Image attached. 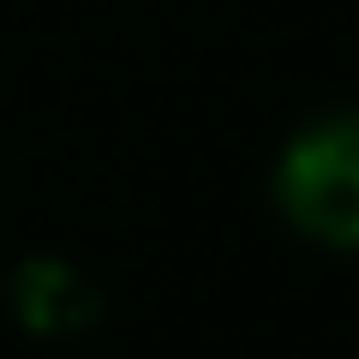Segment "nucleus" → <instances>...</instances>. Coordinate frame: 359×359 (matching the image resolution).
Masks as SVG:
<instances>
[{"instance_id":"f257e3e1","label":"nucleus","mask_w":359,"mask_h":359,"mask_svg":"<svg viewBox=\"0 0 359 359\" xmlns=\"http://www.w3.org/2000/svg\"><path fill=\"white\" fill-rule=\"evenodd\" d=\"M282 204L306 233L359 245V114L299 132L282 162Z\"/></svg>"},{"instance_id":"f03ea898","label":"nucleus","mask_w":359,"mask_h":359,"mask_svg":"<svg viewBox=\"0 0 359 359\" xmlns=\"http://www.w3.org/2000/svg\"><path fill=\"white\" fill-rule=\"evenodd\" d=\"M18 318L30 330H78L90 318V287L66 264H25L18 269Z\"/></svg>"}]
</instances>
